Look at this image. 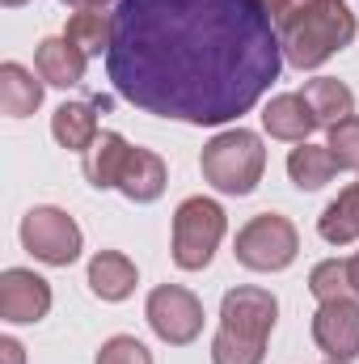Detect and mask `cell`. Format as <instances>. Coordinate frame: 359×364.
I'll return each mask as SVG.
<instances>
[{"instance_id": "obj_2", "label": "cell", "mask_w": 359, "mask_h": 364, "mask_svg": "<svg viewBox=\"0 0 359 364\" xmlns=\"http://www.w3.org/2000/svg\"><path fill=\"white\" fill-rule=\"evenodd\" d=\"M355 30H359V21H355V13H351L347 0H313L304 13H296L279 30L283 60L292 68H300V73L304 68H321L334 51L351 47Z\"/></svg>"}, {"instance_id": "obj_15", "label": "cell", "mask_w": 359, "mask_h": 364, "mask_svg": "<svg viewBox=\"0 0 359 364\" xmlns=\"http://www.w3.org/2000/svg\"><path fill=\"white\" fill-rule=\"evenodd\" d=\"M136 284H140V272H136V263H131L127 255H118V250H101V255H93L89 259L93 296H101V301H127V296L136 292Z\"/></svg>"}, {"instance_id": "obj_27", "label": "cell", "mask_w": 359, "mask_h": 364, "mask_svg": "<svg viewBox=\"0 0 359 364\" xmlns=\"http://www.w3.org/2000/svg\"><path fill=\"white\" fill-rule=\"evenodd\" d=\"M0 360L4 364H26V348H21L13 335H4V339H0Z\"/></svg>"}, {"instance_id": "obj_19", "label": "cell", "mask_w": 359, "mask_h": 364, "mask_svg": "<svg viewBox=\"0 0 359 364\" xmlns=\"http://www.w3.org/2000/svg\"><path fill=\"white\" fill-rule=\"evenodd\" d=\"M334 170H338V161H334V153L326 149V144H300V149H292L287 153V178L296 182L300 191H321L326 182L334 178Z\"/></svg>"}, {"instance_id": "obj_23", "label": "cell", "mask_w": 359, "mask_h": 364, "mask_svg": "<svg viewBox=\"0 0 359 364\" xmlns=\"http://www.w3.org/2000/svg\"><path fill=\"white\" fill-rule=\"evenodd\" d=\"M338 161V170H359V114L343 119L330 127V144H326Z\"/></svg>"}, {"instance_id": "obj_7", "label": "cell", "mask_w": 359, "mask_h": 364, "mask_svg": "<svg viewBox=\"0 0 359 364\" xmlns=\"http://www.w3.org/2000/svg\"><path fill=\"white\" fill-rule=\"evenodd\" d=\"M144 314H148L153 335H157L161 343H170V348L194 343L199 331H203V301H199L190 288H182V284H161V288H153Z\"/></svg>"}, {"instance_id": "obj_4", "label": "cell", "mask_w": 359, "mask_h": 364, "mask_svg": "<svg viewBox=\"0 0 359 364\" xmlns=\"http://www.w3.org/2000/svg\"><path fill=\"white\" fill-rule=\"evenodd\" d=\"M228 216L216 199L207 195H190L182 199L174 212V263L182 272H203L216 255V246L224 242Z\"/></svg>"}, {"instance_id": "obj_13", "label": "cell", "mask_w": 359, "mask_h": 364, "mask_svg": "<svg viewBox=\"0 0 359 364\" xmlns=\"http://www.w3.org/2000/svg\"><path fill=\"white\" fill-rule=\"evenodd\" d=\"M165 182H170V170H165V161L157 153L131 149V157H127V166H123L114 191H123L131 203H153V199L165 195Z\"/></svg>"}, {"instance_id": "obj_14", "label": "cell", "mask_w": 359, "mask_h": 364, "mask_svg": "<svg viewBox=\"0 0 359 364\" xmlns=\"http://www.w3.org/2000/svg\"><path fill=\"white\" fill-rule=\"evenodd\" d=\"M127 157H131V144L118 132H97V140L81 153V170H85L89 186L110 191V186H118V174H123Z\"/></svg>"}, {"instance_id": "obj_30", "label": "cell", "mask_w": 359, "mask_h": 364, "mask_svg": "<svg viewBox=\"0 0 359 364\" xmlns=\"http://www.w3.org/2000/svg\"><path fill=\"white\" fill-rule=\"evenodd\" d=\"M0 4H9V9H17V4H26V0H0Z\"/></svg>"}, {"instance_id": "obj_12", "label": "cell", "mask_w": 359, "mask_h": 364, "mask_svg": "<svg viewBox=\"0 0 359 364\" xmlns=\"http://www.w3.org/2000/svg\"><path fill=\"white\" fill-rule=\"evenodd\" d=\"M85 51H77L64 34H55V38H43L38 43V51H34V68H38V77L47 81V85H55V90H72V85H81L85 81Z\"/></svg>"}, {"instance_id": "obj_29", "label": "cell", "mask_w": 359, "mask_h": 364, "mask_svg": "<svg viewBox=\"0 0 359 364\" xmlns=\"http://www.w3.org/2000/svg\"><path fill=\"white\" fill-rule=\"evenodd\" d=\"M351 288H355V296H359V255L351 259Z\"/></svg>"}, {"instance_id": "obj_3", "label": "cell", "mask_w": 359, "mask_h": 364, "mask_svg": "<svg viewBox=\"0 0 359 364\" xmlns=\"http://www.w3.org/2000/svg\"><path fill=\"white\" fill-rule=\"evenodd\" d=\"M199 166H203V178L220 195H250L263 182V170H267L263 136L250 132V127H228V132H220L203 144Z\"/></svg>"}, {"instance_id": "obj_24", "label": "cell", "mask_w": 359, "mask_h": 364, "mask_svg": "<svg viewBox=\"0 0 359 364\" xmlns=\"http://www.w3.org/2000/svg\"><path fill=\"white\" fill-rule=\"evenodd\" d=\"M263 356H267V348L233 339L228 331H216V339H211V364H263Z\"/></svg>"}, {"instance_id": "obj_18", "label": "cell", "mask_w": 359, "mask_h": 364, "mask_svg": "<svg viewBox=\"0 0 359 364\" xmlns=\"http://www.w3.org/2000/svg\"><path fill=\"white\" fill-rule=\"evenodd\" d=\"M317 233L330 246H351V242H359V182H351L347 191H338V199L326 203V212L317 216Z\"/></svg>"}, {"instance_id": "obj_28", "label": "cell", "mask_w": 359, "mask_h": 364, "mask_svg": "<svg viewBox=\"0 0 359 364\" xmlns=\"http://www.w3.org/2000/svg\"><path fill=\"white\" fill-rule=\"evenodd\" d=\"M64 4H72V9H106L110 0H64Z\"/></svg>"}, {"instance_id": "obj_25", "label": "cell", "mask_w": 359, "mask_h": 364, "mask_svg": "<svg viewBox=\"0 0 359 364\" xmlns=\"http://www.w3.org/2000/svg\"><path fill=\"white\" fill-rule=\"evenodd\" d=\"M97 364H153V352L140 339H131V335H114V339L101 343Z\"/></svg>"}, {"instance_id": "obj_10", "label": "cell", "mask_w": 359, "mask_h": 364, "mask_svg": "<svg viewBox=\"0 0 359 364\" xmlns=\"http://www.w3.org/2000/svg\"><path fill=\"white\" fill-rule=\"evenodd\" d=\"M313 339L330 360H355L359 356V301H326L313 314Z\"/></svg>"}, {"instance_id": "obj_21", "label": "cell", "mask_w": 359, "mask_h": 364, "mask_svg": "<svg viewBox=\"0 0 359 364\" xmlns=\"http://www.w3.org/2000/svg\"><path fill=\"white\" fill-rule=\"evenodd\" d=\"M64 38H68L77 51H85V55H101V51H110V38H114V13H101V9H81V13H72Z\"/></svg>"}, {"instance_id": "obj_26", "label": "cell", "mask_w": 359, "mask_h": 364, "mask_svg": "<svg viewBox=\"0 0 359 364\" xmlns=\"http://www.w3.org/2000/svg\"><path fill=\"white\" fill-rule=\"evenodd\" d=\"M309 4H313V0H267V9H270V17H275V26H279V30H283L296 13H304Z\"/></svg>"}, {"instance_id": "obj_11", "label": "cell", "mask_w": 359, "mask_h": 364, "mask_svg": "<svg viewBox=\"0 0 359 364\" xmlns=\"http://www.w3.org/2000/svg\"><path fill=\"white\" fill-rule=\"evenodd\" d=\"M263 127H267L275 140H292V144H304L321 123L313 114V106L304 102V93H279L270 97L267 110H263Z\"/></svg>"}, {"instance_id": "obj_31", "label": "cell", "mask_w": 359, "mask_h": 364, "mask_svg": "<svg viewBox=\"0 0 359 364\" xmlns=\"http://www.w3.org/2000/svg\"><path fill=\"white\" fill-rule=\"evenodd\" d=\"M326 364H351V360H326Z\"/></svg>"}, {"instance_id": "obj_1", "label": "cell", "mask_w": 359, "mask_h": 364, "mask_svg": "<svg viewBox=\"0 0 359 364\" xmlns=\"http://www.w3.org/2000/svg\"><path fill=\"white\" fill-rule=\"evenodd\" d=\"M283 38L267 0H118L110 85L144 114L220 127L279 81Z\"/></svg>"}, {"instance_id": "obj_16", "label": "cell", "mask_w": 359, "mask_h": 364, "mask_svg": "<svg viewBox=\"0 0 359 364\" xmlns=\"http://www.w3.org/2000/svg\"><path fill=\"white\" fill-rule=\"evenodd\" d=\"M43 85L47 81H34V73L17 60L0 64V110L9 119H26L43 106Z\"/></svg>"}, {"instance_id": "obj_5", "label": "cell", "mask_w": 359, "mask_h": 364, "mask_svg": "<svg viewBox=\"0 0 359 364\" xmlns=\"http://www.w3.org/2000/svg\"><path fill=\"white\" fill-rule=\"evenodd\" d=\"M233 255L250 272H283L300 255V233H296V225L287 216L258 212L250 225H241V233L233 242Z\"/></svg>"}, {"instance_id": "obj_20", "label": "cell", "mask_w": 359, "mask_h": 364, "mask_svg": "<svg viewBox=\"0 0 359 364\" xmlns=\"http://www.w3.org/2000/svg\"><path fill=\"white\" fill-rule=\"evenodd\" d=\"M304 102L313 106V114H317L321 127H334V123H343V119L355 114V93L347 90L343 81H334V77L309 81V85H304Z\"/></svg>"}, {"instance_id": "obj_6", "label": "cell", "mask_w": 359, "mask_h": 364, "mask_svg": "<svg viewBox=\"0 0 359 364\" xmlns=\"http://www.w3.org/2000/svg\"><path fill=\"white\" fill-rule=\"evenodd\" d=\"M81 225L64 212V208H51V203H38L21 216V246L47 263V267H68L81 259Z\"/></svg>"}, {"instance_id": "obj_8", "label": "cell", "mask_w": 359, "mask_h": 364, "mask_svg": "<svg viewBox=\"0 0 359 364\" xmlns=\"http://www.w3.org/2000/svg\"><path fill=\"white\" fill-rule=\"evenodd\" d=\"M275 318H279V301L267 288H254V284L228 288L220 301V331H228L233 339H245L254 348H267Z\"/></svg>"}, {"instance_id": "obj_17", "label": "cell", "mask_w": 359, "mask_h": 364, "mask_svg": "<svg viewBox=\"0 0 359 364\" xmlns=\"http://www.w3.org/2000/svg\"><path fill=\"white\" fill-rule=\"evenodd\" d=\"M51 136L64 149L85 153L93 140H97V102H64L51 114Z\"/></svg>"}, {"instance_id": "obj_9", "label": "cell", "mask_w": 359, "mask_h": 364, "mask_svg": "<svg viewBox=\"0 0 359 364\" xmlns=\"http://www.w3.org/2000/svg\"><path fill=\"white\" fill-rule=\"evenodd\" d=\"M47 309H51V284L43 275H34L30 267H9L0 275V318L4 322L30 326V322H43Z\"/></svg>"}, {"instance_id": "obj_22", "label": "cell", "mask_w": 359, "mask_h": 364, "mask_svg": "<svg viewBox=\"0 0 359 364\" xmlns=\"http://www.w3.org/2000/svg\"><path fill=\"white\" fill-rule=\"evenodd\" d=\"M309 292L326 305V301H343V296H355L351 288V259H326L309 272Z\"/></svg>"}]
</instances>
